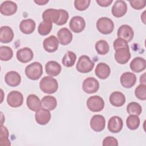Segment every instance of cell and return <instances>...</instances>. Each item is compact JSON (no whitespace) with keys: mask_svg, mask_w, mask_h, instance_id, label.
<instances>
[{"mask_svg":"<svg viewBox=\"0 0 146 146\" xmlns=\"http://www.w3.org/2000/svg\"><path fill=\"white\" fill-rule=\"evenodd\" d=\"M40 90L47 94L55 93L58 89V83L57 80L50 76H44L39 82Z\"/></svg>","mask_w":146,"mask_h":146,"instance_id":"6da1fadb","label":"cell"},{"mask_svg":"<svg viewBox=\"0 0 146 146\" xmlns=\"http://www.w3.org/2000/svg\"><path fill=\"white\" fill-rule=\"evenodd\" d=\"M43 74L42 65L38 62H34L26 67L25 74L26 76L33 80L39 79Z\"/></svg>","mask_w":146,"mask_h":146,"instance_id":"7a4b0ae2","label":"cell"},{"mask_svg":"<svg viewBox=\"0 0 146 146\" xmlns=\"http://www.w3.org/2000/svg\"><path fill=\"white\" fill-rule=\"evenodd\" d=\"M96 28L103 34H110L113 30L114 23L108 17H101L96 22Z\"/></svg>","mask_w":146,"mask_h":146,"instance_id":"3957f363","label":"cell"},{"mask_svg":"<svg viewBox=\"0 0 146 146\" xmlns=\"http://www.w3.org/2000/svg\"><path fill=\"white\" fill-rule=\"evenodd\" d=\"M95 66L94 63L87 55L80 56L76 65V68L80 73H88L92 70Z\"/></svg>","mask_w":146,"mask_h":146,"instance_id":"277c9868","label":"cell"},{"mask_svg":"<svg viewBox=\"0 0 146 146\" xmlns=\"http://www.w3.org/2000/svg\"><path fill=\"white\" fill-rule=\"evenodd\" d=\"M87 106L92 112H100L104 107V102L103 98L99 96H91L87 100Z\"/></svg>","mask_w":146,"mask_h":146,"instance_id":"5b68a950","label":"cell"},{"mask_svg":"<svg viewBox=\"0 0 146 146\" xmlns=\"http://www.w3.org/2000/svg\"><path fill=\"white\" fill-rule=\"evenodd\" d=\"M23 102V96L19 91H11L7 96V103L11 107H19L22 105Z\"/></svg>","mask_w":146,"mask_h":146,"instance_id":"8992f818","label":"cell"},{"mask_svg":"<svg viewBox=\"0 0 146 146\" xmlns=\"http://www.w3.org/2000/svg\"><path fill=\"white\" fill-rule=\"evenodd\" d=\"M82 88L84 92L91 94L98 91L99 88V83L93 77H89L84 79L82 84Z\"/></svg>","mask_w":146,"mask_h":146,"instance_id":"52a82bcc","label":"cell"},{"mask_svg":"<svg viewBox=\"0 0 146 146\" xmlns=\"http://www.w3.org/2000/svg\"><path fill=\"white\" fill-rule=\"evenodd\" d=\"M69 26L74 33H80L84 30L86 27V22L83 17L74 16L71 19Z\"/></svg>","mask_w":146,"mask_h":146,"instance_id":"ba28073f","label":"cell"},{"mask_svg":"<svg viewBox=\"0 0 146 146\" xmlns=\"http://www.w3.org/2000/svg\"><path fill=\"white\" fill-rule=\"evenodd\" d=\"M117 35L118 38L123 39L128 43L133 39L134 32L130 26L128 25H123L120 26L118 29Z\"/></svg>","mask_w":146,"mask_h":146,"instance_id":"9c48e42d","label":"cell"},{"mask_svg":"<svg viewBox=\"0 0 146 146\" xmlns=\"http://www.w3.org/2000/svg\"><path fill=\"white\" fill-rule=\"evenodd\" d=\"M90 127L95 132L102 131L106 126V120L101 115H95L90 120Z\"/></svg>","mask_w":146,"mask_h":146,"instance_id":"30bf717a","label":"cell"},{"mask_svg":"<svg viewBox=\"0 0 146 146\" xmlns=\"http://www.w3.org/2000/svg\"><path fill=\"white\" fill-rule=\"evenodd\" d=\"M131 58V53L129 47H123L117 49L115 52V59L121 64L127 63Z\"/></svg>","mask_w":146,"mask_h":146,"instance_id":"8fae6325","label":"cell"},{"mask_svg":"<svg viewBox=\"0 0 146 146\" xmlns=\"http://www.w3.org/2000/svg\"><path fill=\"white\" fill-rule=\"evenodd\" d=\"M51 113L49 110L40 108L36 111L35 114V119L36 122L40 125L47 124L51 119Z\"/></svg>","mask_w":146,"mask_h":146,"instance_id":"7c38bea8","label":"cell"},{"mask_svg":"<svg viewBox=\"0 0 146 146\" xmlns=\"http://www.w3.org/2000/svg\"><path fill=\"white\" fill-rule=\"evenodd\" d=\"M127 11V5L124 1H116L112 6L111 12L115 17L120 18L124 16Z\"/></svg>","mask_w":146,"mask_h":146,"instance_id":"4fadbf2b","label":"cell"},{"mask_svg":"<svg viewBox=\"0 0 146 146\" xmlns=\"http://www.w3.org/2000/svg\"><path fill=\"white\" fill-rule=\"evenodd\" d=\"M123 126L122 119L118 116L111 117L108 121V129L112 133H118L121 131Z\"/></svg>","mask_w":146,"mask_h":146,"instance_id":"5bb4252c","label":"cell"},{"mask_svg":"<svg viewBox=\"0 0 146 146\" xmlns=\"http://www.w3.org/2000/svg\"><path fill=\"white\" fill-rule=\"evenodd\" d=\"M16 56L20 62L26 63L30 62L33 59L34 54L30 48L23 47L17 51Z\"/></svg>","mask_w":146,"mask_h":146,"instance_id":"9a60e30c","label":"cell"},{"mask_svg":"<svg viewBox=\"0 0 146 146\" xmlns=\"http://www.w3.org/2000/svg\"><path fill=\"white\" fill-rule=\"evenodd\" d=\"M120 81L123 87L130 88L135 84L136 82V76L135 74L131 72H125L121 75Z\"/></svg>","mask_w":146,"mask_h":146,"instance_id":"2e32d148","label":"cell"},{"mask_svg":"<svg viewBox=\"0 0 146 146\" xmlns=\"http://www.w3.org/2000/svg\"><path fill=\"white\" fill-rule=\"evenodd\" d=\"M17 5L11 1H6L2 2L0 6L1 13L6 16L14 14L17 11Z\"/></svg>","mask_w":146,"mask_h":146,"instance_id":"e0dca14e","label":"cell"},{"mask_svg":"<svg viewBox=\"0 0 146 146\" xmlns=\"http://www.w3.org/2000/svg\"><path fill=\"white\" fill-rule=\"evenodd\" d=\"M43 46L45 51L48 52H53L56 51L59 46L58 38L54 35H50L44 39Z\"/></svg>","mask_w":146,"mask_h":146,"instance_id":"ac0fdd59","label":"cell"},{"mask_svg":"<svg viewBox=\"0 0 146 146\" xmlns=\"http://www.w3.org/2000/svg\"><path fill=\"white\" fill-rule=\"evenodd\" d=\"M57 38L60 44L67 45L71 42L72 40V34L67 28L63 27L58 31Z\"/></svg>","mask_w":146,"mask_h":146,"instance_id":"d6986e66","label":"cell"},{"mask_svg":"<svg viewBox=\"0 0 146 146\" xmlns=\"http://www.w3.org/2000/svg\"><path fill=\"white\" fill-rule=\"evenodd\" d=\"M60 9H48L43 13L42 19L43 21H51L56 25L60 18Z\"/></svg>","mask_w":146,"mask_h":146,"instance_id":"ffe728a7","label":"cell"},{"mask_svg":"<svg viewBox=\"0 0 146 146\" xmlns=\"http://www.w3.org/2000/svg\"><path fill=\"white\" fill-rule=\"evenodd\" d=\"M5 81L10 87H17L21 83V76L17 72L11 71L5 75Z\"/></svg>","mask_w":146,"mask_h":146,"instance_id":"44dd1931","label":"cell"},{"mask_svg":"<svg viewBox=\"0 0 146 146\" xmlns=\"http://www.w3.org/2000/svg\"><path fill=\"white\" fill-rule=\"evenodd\" d=\"M111 69L110 66L103 62H100L97 64L95 70L96 76L100 79H106L110 75Z\"/></svg>","mask_w":146,"mask_h":146,"instance_id":"7402d4cb","label":"cell"},{"mask_svg":"<svg viewBox=\"0 0 146 146\" xmlns=\"http://www.w3.org/2000/svg\"><path fill=\"white\" fill-rule=\"evenodd\" d=\"M14 32L13 29L7 26H2L0 29V41L3 43L11 42L14 38Z\"/></svg>","mask_w":146,"mask_h":146,"instance_id":"603a6c76","label":"cell"},{"mask_svg":"<svg viewBox=\"0 0 146 146\" xmlns=\"http://www.w3.org/2000/svg\"><path fill=\"white\" fill-rule=\"evenodd\" d=\"M62 67L56 61H48L45 65V71L46 74L51 76H58L61 72Z\"/></svg>","mask_w":146,"mask_h":146,"instance_id":"cb8c5ba5","label":"cell"},{"mask_svg":"<svg viewBox=\"0 0 146 146\" xmlns=\"http://www.w3.org/2000/svg\"><path fill=\"white\" fill-rule=\"evenodd\" d=\"M131 70L135 72H140L144 71L146 67L145 59L141 57H136L132 59L129 64Z\"/></svg>","mask_w":146,"mask_h":146,"instance_id":"d4e9b609","label":"cell"},{"mask_svg":"<svg viewBox=\"0 0 146 146\" xmlns=\"http://www.w3.org/2000/svg\"><path fill=\"white\" fill-rule=\"evenodd\" d=\"M27 107L31 111L36 112L42 108V102L38 96L35 94L29 95L26 99Z\"/></svg>","mask_w":146,"mask_h":146,"instance_id":"484cf974","label":"cell"},{"mask_svg":"<svg viewBox=\"0 0 146 146\" xmlns=\"http://www.w3.org/2000/svg\"><path fill=\"white\" fill-rule=\"evenodd\" d=\"M109 100L110 103L116 107L122 106L125 102L124 95L119 91H115L111 93L110 96Z\"/></svg>","mask_w":146,"mask_h":146,"instance_id":"4316f807","label":"cell"},{"mask_svg":"<svg viewBox=\"0 0 146 146\" xmlns=\"http://www.w3.org/2000/svg\"><path fill=\"white\" fill-rule=\"evenodd\" d=\"M20 30L25 34H30L35 29V22L32 19L22 20L19 25Z\"/></svg>","mask_w":146,"mask_h":146,"instance_id":"83f0119b","label":"cell"},{"mask_svg":"<svg viewBox=\"0 0 146 146\" xmlns=\"http://www.w3.org/2000/svg\"><path fill=\"white\" fill-rule=\"evenodd\" d=\"M42 107L49 111L54 110L57 106V101L55 97L50 95L44 96L42 99Z\"/></svg>","mask_w":146,"mask_h":146,"instance_id":"f1b7e54d","label":"cell"},{"mask_svg":"<svg viewBox=\"0 0 146 146\" xmlns=\"http://www.w3.org/2000/svg\"><path fill=\"white\" fill-rule=\"evenodd\" d=\"M76 59V54L72 51H67L62 58V64L66 67L73 66Z\"/></svg>","mask_w":146,"mask_h":146,"instance_id":"f546056e","label":"cell"},{"mask_svg":"<svg viewBox=\"0 0 146 146\" xmlns=\"http://www.w3.org/2000/svg\"><path fill=\"white\" fill-rule=\"evenodd\" d=\"M52 27V22L48 21H43L41 22L38 27V33L43 36L48 35L51 31Z\"/></svg>","mask_w":146,"mask_h":146,"instance_id":"4dcf8cb0","label":"cell"},{"mask_svg":"<svg viewBox=\"0 0 146 146\" xmlns=\"http://www.w3.org/2000/svg\"><path fill=\"white\" fill-rule=\"evenodd\" d=\"M140 119L138 116L130 115L126 119V124L127 127L131 130H135L139 127Z\"/></svg>","mask_w":146,"mask_h":146,"instance_id":"1f68e13d","label":"cell"},{"mask_svg":"<svg viewBox=\"0 0 146 146\" xmlns=\"http://www.w3.org/2000/svg\"><path fill=\"white\" fill-rule=\"evenodd\" d=\"M95 48L97 52L102 55H106L110 50V46L107 42L104 40H98L95 46Z\"/></svg>","mask_w":146,"mask_h":146,"instance_id":"d6a6232c","label":"cell"},{"mask_svg":"<svg viewBox=\"0 0 146 146\" xmlns=\"http://www.w3.org/2000/svg\"><path fill=\"white\" fill-rule=\"evenodd\" d=\"M13 56V51L11 47L2 46L0 47V59L2 61L10 60Z\"/></svg>","mask_w":146,"mask_h":146,"instance_id":"836d02e7","label":"cell"},{"mask_svg":"<svg viewBox=\"0 0 146 146\" xmlns=\"http://www.w3.org/2000/svg\"><path fill=\"white\" fill-rule=\"evenodd\" d=\"M127 112L129 115L139 116L142 112V108L138 103L132 102L128 104L127 106Z\"/></svg>","mask_w":146,"mask_h":146,"instance_id":"e575fe53","label":"cell"},{"mask_svg":"<svg viewBox=\"0 0 146 146\" xmlns=\"http://www.w3.org/2000/svg\"><path fill=\"white\" fill-rule=\"evenodd\" d=\"M9 131L7 128L3 125L1 126V135H0V145L2 146H9L11 145L9 139Z\"/></svg>","mask_w":146,"mask_h":146,"instance_id":"d590c367","label":"cell"},{"mask_svg":"<svg viewBox=\"0 0 146 146\" xmlns=\"http://www.w3.org/2000/svg\"><path fill=\"white\" fill-rule=\"evenodd\" d=\"M136 97L141 100L146 99V86L144 84H139L135 90Z\"/></svg>","mask_w":146,"mask_h":146,"instance_id":"8d00e7d4","label":"cell"},{"mask_svg":"<svg viewBox=\"0 0 146 146\" xmlns=\"http://www.w3.org/2000/svg\"><path fill=\"white\" fill-rule=\"evenodd\" d=\"M90 0H75L74 1L75 7L79 11H84L90 6Z\"/></svg>","mask_w":146,"mask_h":146,"instance_id":"74e56055","label":"cell"},{"mask_svg":"<svg viewBox=\"0 0 146 146\" xmlns=\"http://www.w3.org/2000/svg\"><path fill=\"white\" fill-rule=\"evenodd\" d=\"M102 145L103 146H117V140L112 136H107L103 139Z\"/></svg>","mask_w":146,"mask_h":146,"instance_id":"f35d334b","label":"cell"},{"mask_svg":"<svg viewBox=\"0 0 146 146\" xmlns=\"http://www.w3.org/2000/svg\"><path fill=\"white\" fill-rule=\"evenodd\" d=\"M60 18L58 23H56V25L58 26H62L66 24L69 17L68 13L66 10L63 9H60Z\"/></svg>","mask_w":146,"mask_h":146,"instance_id":"ab89813d","label":"cell"},{"mask_svg":"<svg viewBox=\"0 0 146 146\" xmlns=\"http://www.w3.org/2000/svg\"><path fill=\"white\" fill-rule=\"evenodd\" d=\"M113 47L114 48V50H116L120 48L129 47V46L128 44V43L124 40L120 38H117L113 43Z\"/></svg>","mask_w":146,"mask_h":146,"instance_id":"60d3db41","label":"cell"},{"mask_svg":"<svg viewBox=\"0 0 146 146\" xmlns=\"http://www.w3.org/2000/svg\"><path fill=\"white\" fill-rule=\"evenodd\" d=\"M129 3L132 8L135 10H140L145 7L146 2L145 1H132Z\"/></svg>","mask_w":146,"mask_h":146,"instance_id":"b9f144b4","label":"cell"},{"mask_svg":"<svg viewBox=\"0 0 146 146\" xmlns=\"http://www.w3.org/2000/svg\"><path fill=\"white\" fill-rule=\"evenodd\" d=\"M96 3L102 7H108L112 2V0H96Z\"/></svg>","mask_w":146,"mask_h":146,"instance_id":"7bdbcfd3","label":"cell"},{"mask_svg":"<svg viewBox=\"0 0 146 146\" xmlns=\"http://www.w3.org/2000/svg\"><path fill=\"white\" fill-rule=\"evenodd\" d=\"M34 2L38 5H44L48 2V1H45V0H37L34 1Z\"/></svg>","mask_w":146,"mask_h":146,"instance_id":"ee69618b","label":"cell"},{"mask_svg":"<svg viewBox=\"0 0 146 146\" xmlns=\"http://www.w3.org/2000/svg\"><path fill=\"white\" fill-rule=\"evenodd\" d=\"M145 74L144 73L143 75H141L140 76V84H145Z\"/></svg>","mask_w":146,"mask_h":146,"instance_id":"f6af8a7d","label":"cell"}]
</instances>
